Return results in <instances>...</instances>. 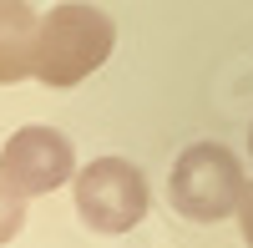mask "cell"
<instances>
[{"label": "cell", "mask_w": 253, "mask_h": 248, "mask_svg": "<svg viewBox=\"0 0 253 248\" xmlns=\"http://www.w3.org/2000/svg\"><path fill=\"white\" fill-rule=\"evenodd\" d=\"M117 46V26L101 5L86 0H66L51 5V15H41V41H36V81L51 91L81 86L91 71L107 66V56Z\"/></svg>", "instance_id": "cell-1"}, {"label": "cell", "mask_w": 253, "mask_h": 248, "mask_svg": "<svg viewBox=\"0 0 253 248\" xmlns=\"http://www.w3.org/2000/svg\"><path fill=\"white\" fill-rule=\"evenodd\" d=\"M243 162L223 142H193L167 172V198L187 223H223L243 203Z\"/></svg>", "instance_id": "cell-2"}, {"label": "cell", "mask_w": 253, "mask_h": 248, "mask_svg": "<svg viewBox=\"0 0 253 248\" xmlns=\"http://www.w3.org/2000/svg\"><path fill=\"white\" fill-rule=\"evenodd\" d=\"M152 208L142 167L126 157H96L86 167H76V213L96 233H132Z\"/></svg>", "instance_id": "cell-3"}, {"label": "cell", "mask_w": 253, "mask_h": 248, "mask_svg": "<svg viewBox=\"0 0 253 248\" xmlns=\"http://www.w3.org/2000/svg\"><path fill=\"white\" fill-rule=\"evenodd\" d=\"M0 177H5L15 193H26V198L66 188L76 177L71 137L56 132V127H20V132H10V142L0 147Z\"/></svg>", "instance_id": "cell-4"}, {"label": "cell", "mask_w": 253, "mask_h": 248, "mask_svg": "<svg viewBox=\"0 0 253 248\" xmlns=\"http://www.w3.org/2000/svg\"><path fill=\"white\" fill-rule=\"evenodd\" d=\"M36 41H41V15L31 0H0V86L36 76Z\"/></svg>", "instance_id": "cell-5"}, {"label": "cell", "mask_w": 253, "mask_h": 248, "mask_svg": "<svg viewBox=\"0 0 253 248\" xmlns=\"http://www.w3.org/2000/svg\"><path fill=\"white\" fill-rule=\"evenodd\" d=\"M20 228H26V193H15L5 177H0V248H5Z\"/></svg>", "instance_id": "cell-6"}, {"label": "cell", "mask_w": 253, "mask_h": 248, "mask_svg": "<svg viewBox=\"0 0 253 248\" xmlns=\"http://www.w3.org/2000/svg\"><path fill=\"white\" fill-rule=\"evenodd\" d=\"M238 228H243V243L253 248V182H248V188H243V203H238Z\"/></svg>", "instance_id": "cell-7"}, {"label": "cell", "mask_w": 253, "mask_h": 248, "mask_svg": "<svg viewBox=\"0 0 253 248\" xmlns=\"http://www.w3.org/2000/svg\"><path fill=\"white\" fill-rule=\"evenodd\" d=\"M248 152H253V127H248Z\"/></svg>", "instance_id": "cell-8"}]
</instances>
